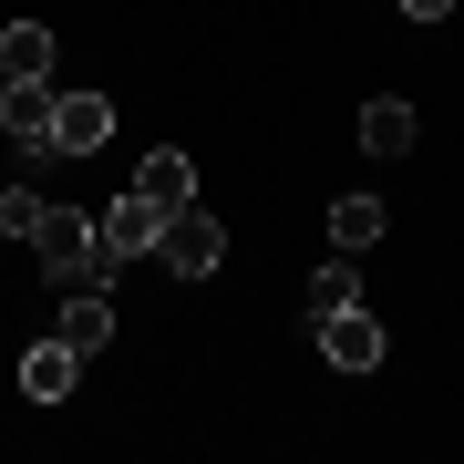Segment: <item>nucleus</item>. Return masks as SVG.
Listing matches in <instances>:
<instances>
[{"instance_id": "4", "label": "nucleus", "mask_w": 464, "mask_h": 464, "mask_svg": "<svg viewBox=\"0 0 464 464\" xmlns=\"http://www.w3.org/2000/svg\"><path fill=\"white\" fill-rule=\"evenodd\" d=\"M114 145V103L103 93H63L52 103V155H103Z\"/></svg>"}, {"instance_id": "5", "label": "nucleus", "mask_w": 464, "mask_h": 464, "mask_svg": "<svg viewBox=\"0 0 464 464\" xmlns=\"http://www.w3.org/2000/svg\"><path fill=\"white\" fill-rule=\"evenodd\" d=\"M320 351H331L341 372H382V320L351 299V310H331V320H320Z\"/></svg>"}, {"instance_id": "15", "label": "nucleus", "mask_w": 464, "mask_h": 464, "mask_svg": "<svg viewBox=\"0 0 464 464\" xmlns=\"http://www.w3.org/2000/svg\"><path fill=\"white\" fill-rule=\"evenodd\" d=\"M392 11H402V21H444L454 0H392Z\"/></svg>"}, {"instance_id": "10", "label": "nucleus", "mask_w": 464, "mask_h": 464, "mask_svg": "<svg viewBox=\"0 0 464 464\" xmlns=\"http://www.w3.org/2000/svg\"><path fill=\"white\" fill-rule=\"evenodd\" d=\"M0 83H52V32L42 21H11L0 32Z\"/></svg>"}, {"instance_id": "11", "label": "nucleus", "mask_w": 464, "mask_h": 464, "mask_svg": "<svg viewBox=\"0 0 464 464\" xmlns=\"http://www.w3.org/2000/svg\"><path fill=\"white\" fill-rule=\"evenodd\" d=\"M351 299H362V268H351V248H341V258L310 279V299H299V331H320V320H331V310H351Z\"/></svg>"}, {"instance_id": "8", "label": "nucleus", "mask_w": 464, "mask_h": 464, "mask_svg": "<svg viewBox=\"0 0 464 464\" xmlns=\"http://www.w3.org/2000/svg\"><path fill=\"white\" fill-rule=\"evenodd\" d=\"M134 197H145L155 217H176L186 197H197V166H186V155H176V145H155V155H145V166H134Z\"/></svg>"}, {"instance_id": "7", "label": "nucleus", "mask_w": 464, "mask_h": 464, "mask_svg": "<svg viewBox=\"0 0 464 464\" xmlns=\"http://www.w3.org/2000/svg\"><path fill=\"white\" fill-rule=\"evenodd\" d=\"M72 382H83V351H72L63 331H52L42 351H21V392L32 402H72Z\"/></svg>"}, {"instance_id": "3", "label": "nucleus", "mask_w": 464, "mask_h": 464, "mask_svg": "<svg viewBox=\"0 0 464 464\" xmlns=\"http://www.w3.org/2000/svg\"><path fill=\"white\" fill-rule=\"evenodd\" d=\"M155 227H166V217H155L145 197H134V186H124L114 207H93V237H103V258H114V268H134V258H155Z\"/></svg>"}, {"instance_id": "1", "label": "nucleus", "mask_w": 464, "mask_h": 464, "mask_svg": "<svg viewBox=\"0 0 464 464\" xmlns=\"http://www.w3.org/2000/svg\"><path fill=\"white\" fill-rule=\"evenodd\" d=\"M32 258H42L52 289H114V258H103V237H93L83 207H52L42 237H32Z\"/></svg>"}, {"instance_id": "2", "label": "nucleus", "mask_w": 464, "mask_h": 464, "mask_svg": "<svg viewBox=\"0 0 464 464\" xmlns=\"http://www.w3.org/2000/svg\"><path fill=\"white\" fill-rule=\"evenodd\" d=\"M155 258H166L176 279H207V268L227 258V227H217V207H197V197H186L166 227H155Z\"/></svg>"}, {"instance_id": "13", "label": "nucleus", "mask_w": 464, "mask_h": 464, "mask_svg": "<svg viewBox=\"0 0 464 464\" xmlns=\"http://www.w3.org/2000/svg\"><path fill=\"white\" fill-rule=\"evenodd\" d=\"M372 237H382V197H341V207H331V248H351V258H362Z\"/></svg>"}, {"instance_id": "12", "label": "nucleus", "mask_w": 464, "mask_h": 464, "mask_svg": "<svg viewBox=\"0 0 464 464\" xmlns=\"http://www.w3.org/2000/svg\"><path fill=\"white\" fill-rule=\"evenodd\" d=\"M413 134H423V124H413V103H392V93L362 103V145H372V155H413Z\"/></svg>"}, {"instance_id": "9", "label": "nucleus", "mask_w": 464, "mask_h": 464, "mask_svg": "<svg viewBox=\"0 0 464 464\" xmlns=\"http://www.w3.org/2000/svg\"><path fill=\"white\" fill-rule=\"evenodd\" d=\"M72 351H103L114 341V289H63V320H52Z\"/></svg>"}, {"instance_id": "6", "label": "nucleus", "mask_w": 464, "mask_h": 464, "mask_svg": "<svg viewBox=\"0 0 464 464\" xmlns=\"http://www.w3.org/2000/svg\"><path fill=\"white\" fill-rule=\"evenodd\" d=\"M52 83H0V124H11V145L21 155H52Z\"/></svg>"}, {"instance_id": "14", "label": "nucleus", "mask_w": 464, "mask_h": 464, "mask_svg": "<svg viewBox=\"0 0 464 464\" xmlns=\"http://www.w3.org/2000/svg\"><path fill=\"white\" fill-rule=\"evenodd\" d=\"M52 197H32V186H0V237H42Z\"/></svg>"}]
</instances>
